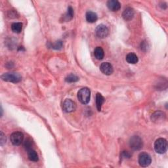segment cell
<instances>
[{"mask_svg": "<svg viewBox=\"0 0 168 168\" xmlns=\"http://www.w3.org/2000/svg\"><path fill=\"white\" fill-rule=\"evenodd\" d=\"M154 150L158 154H162L166 152L167 149V141L164 138H159L154 142Z\"/></svg>", "mask_w": 168, "mask_h": 168, "instance_id": "cell-1", "label": "cell"}, {"mask_svg": "<svg viewBox=\"0 0 168 168\" xmlns=\"http://www.w3.org/2000/svg\"><path fill=\"white\" fill-rule=\"evenodd\" d=\"M91 97V91L90 89L84 87L81 89L77 93V99L83 105H87L89 102Z\"/></svg>", "mask_w": 168, "mask_h": 168, "instance_id": "cell-2", "label": "cell"}, {"mask_svg": "<svg viewBox=\"0 0 168 168\" xmlns=\"http://www.w3.org/2000/svg\"><path fill=\"white\" fill-rule=\"evenodd\" d=\"M1 77L3 80L11 83H18L22 80L21 76L18 73L14 72L5 73L1 76Z\"/></svg>", "mask_w": 168, "mask_h": 168, "instance_id": "cell-3", "label": "cell"}, {"mask_svg": "<svg viewBox=\"0 0 168 168\" xmlns=\"http://www.w3.org/2000/svg\"><path fill=\"white\" fill-rule=\"evenodd\" d=\"M130 146L131 149L134 151H139L143 146V142L139 136H133L130 140Z\"/></svg>", "mask_w": 168, "mask_h": 168, "instance_id": "cell-4", "label": "cell"}, {"mask_svg": "<svg viewBox=\"0 0 168 168\" xmlns=\"http://www.w3.org/2000/svg\"><path fill=\"white\" fill-rule=\"evenodd\" d=\"M152 162V158L146 152H142L139 156V164L141 167H148Z\"/></svg>", "mask_w": 168, "mask_h": 168, "instance_id": "cell-5", "label": "cell"}, {"mask_svg": "<svg viewBox=\"0 0 168 168\" xmlns=\"http://www.w3.org/2000/svg\"><path fill=\"white\" fill-rule=\"evenodd\" d=\"M10 140L11 143L15 146H18L21 145L24 140V135L22 133L16 131L11 135Z\"/></svg>", "mask_w": 168, "mask_h": 168, "instance_id": "cell-6", "label": "cell"}, {"mask_svg": "<svg viewBox=\"0 0 168 168\" xmlns=\"http://www.w3.org/2000/svg\"><path fill=\"white\" fill-rule=\"evenodd\" d=\"M95 34L99 38L103 39L108 36L109 34V30L106 26L104 24H100L97 26V27L95 29Z\"/></svg>", "mask_w": 168, "mask_h": 168, "instance_id": "cell-7", "label": "cell"}, {"mask_svg": "<svg viewBox=\"0 0 168 168\" xmlns=\"http://www.w3.org/2000/svg\"><path fill=\"white\" fill-rule=\"evenodd\" d=\"M76 103L71 99H66L63 102L62 104V110L67 112L70 113L76 111Z\"/></svg>", "mask_w": 168, "mask_h": 168, "instance_id": "cell-8", "label": "cell"}, {"mask_svg": "<svg viewBox=\"0 0 168 168\" xmlns=\"http://www.w3.org/2000/svg\"><path fill=\"white\" fill-rule=\"evenodd\" d=\"M100 70L101 71L102 73H103L106 76L111 75L114 72L112 65L111 63L107 62H102L101 64Z\"/></svg>", "mask_w": 168, "mask_h": 168, "instance_id": "cell-9", "label": "cell"}, {"mask_svg": "<svg viewBox=\"0 0 168 168\" xmlns=\"http://www.w3.org/2000/svg\"><path fill=\"white\" fill-rule=\"evenodd\" d=\"M166 118V115L164 112L161 111H156L155 112L151 117V120L153 122L155 123H161L164 121Z\"/></svg>", "mask_w": 168, "mask_h": 168, "instance_id": "cell-10", "label": "cell"}, {"mask_svg": "<svg viewBox=\"0 0 168 168\" xmlns=\"http://www.w3.org/2000/svg\"><path fill=\"white\" fill-rule=\"evenodd\" d=\"M135 15V11L131 7H127L123 12L122 17L126 21H130L133 18Z\"/></svg>", "mask_w": 168, "mask_h": 168, "instance_id": "cell-11", "label": "cell"}, {"mask_svg": "<svg viewBox=\"0 0 168 168\" xmlns=\"http://www.w3.org/2000/svg\"><path fill=\"white\" fill-rule=\"evenodd\" d=\"M107 7L112 11H118L121 8V5L117 0H109L107 2Z\"/></svg>", "mask_w": 168, "mask_h": 168, "instance_id": "cell-12", "label": "cell"}, {"mask_svg": "<svg viewBox=\"0 0 168 168\" xmlns=\"http://www.w3.org/2000/svg\"><path fill=\"white\" fill-rule=\"evenodd\" d=\"M86 20L88 22L94 23L96 21H97L98 16L95 12L89 11L87 12V13L86 15Z\"/></svg>", "mask_w": 168, "mask_h": 168, "instance_id": "cell-13", "label": "cell"}, {"mask_svg": "<svg viewBox=\"0 0 168 168\" xmlns=\"http://www.w3.org/2000/svg\"><path fill=\"white\" fill-rule=\"evenodd\" d=\"M105 102V98L101 93H96V105L98 111H101L103 103Z\"/></svg>", "mask_w": 168, "mask_h": 168, "instance_id": "cell-14", "label": "cell"}, {"mask_svg": "<svg viewBox=\"0 0 168 168\" xmlns=\"http://www.w3.org/2000/svg\"><path fill=\"white\" fill-rule=\"evenodd\" d=\"M94 55L97 60H102L105 56L104 50L101 47H96L94 51Z\"/></svg>", "mask_w": 168, "mask_h": 168, "instance_id": "cell-15", "label": "cell"}, {"mask_svg": "<svg viewBox=\"0 0 168 168\" xmlns=\"http://www.w3.org/2000/svg\"><path fill=\"white\" fill-rule=\"evenodd\" d=\"M138 61H139L138 57L137 56V55H135L133 53H129L126 56V61L130 64H136L137 63Z\"/></svg>", "mask_w": 168, "mask_h": 168, "instance_id": "cell-16", "label": "cell"}, {"mask_svg": "<svg viewBox=\"0 0 168 168\" xmlns=\"http://www.w3.org/2000/svg\"><path fill=\"white\" fill-rule=\"evenodd\" d=\"M28 156L30 161L36 162V161L39 160V157L37 152H36V151L32 149V148H30V149L28 150Z\"/></svg>", "mask_w": 168, "mask_h": 168, "instance_id": "cell-17", "label": "cell"}, {"mask_svg": "<svg viewBox=\"0 0 168 168\" xmlns=\"http://www.w3.org/2000/svg\"><path fill=\"white\" fill-rule=\"evenodd\" d=\"M22 29V23L21 22H15L11 25L12 31L17 34H20Z\"/></svg>", "mask_w": 168, "mask_h": 168, "instance_id": "cell-18", "label": "cell"}, {"mask_svg": "<svg viewBox=\"0 0 168 168\" xmlns=\"http://www.w3.org/2000/svg\"><path fill=\"white\" fill-rule=\"evenodd\" d=\"M78 80H79V77L73 74L68 75L65 78V81L68 83H74Z\"/></svg>", "mask_w": 168, "mask_h": 168, "instance_id": "cell-19", "label": "cell"}, {"mask_svg": "<svg viewBox=\"0 0 168 168\" xmlns=\"http://www.w3.org/2000/svg\"><path fill=\"white\" fill-rule=\"evenodd\" d=\"M74 17V9H72V7H68V10H67V12L66 14V18L67 21H70L72 20V18Z\"/></svg>", "mask_w": 168, "mask_h": 168, "instance_id": "cell-20", "label": "cell"}, {"mask_svg": "<svg viewBox=\"0 0 168 168\" xmlns=\"http://www.w3.org/2000/svg\"><path fill=\"white\" fill-rule=\"evenodd\" d=\"M62 46H63V44H62V41L59 40V41H57L56 42H55V43L51 44L50 47L54 49L59 50V49H61L62 48Z\"/></svg>", "mask_w": 168, "mask_h": 168, "instance_id": "cell-21", "label": "cell"}, {"mask_svg": "<svg viewBox=\"0 0 168 168\" xmlns=\"http://www.w3.org/2000/svg\"><path fill=\"white\" fill-rule=\"evenodd\" d=\"M24 147L26 148V149H27V151L32 148V141L30 139H27L25 141Z\"/></svg>", "mask_w": 168, "mask_h": 168, "instance_id": "cell-22", "label": "cell"}, {"mask_svg": "<svg viewBox=\"0 0 168 168\" xmlns=\"http://www.w3.org/2000/svg\"><path fill=\"white\" fill-rule=\"evenodd\" d=\"M0 143H1V146H3L5 143H6V137L5 135H4V133L2 131L1 134H0Z\"/></svg>", "mask_w": 168, "mask_h": 168, "instance_id": "cell-23", "label": "cell"}, {"mask_svg": "<svg viewBox=\"0 0 168 168\" xmlns=\"http://www.w3.org/2000/svg\"><path fill=\"white\" fill-rule=\"evenodd\" d=\"M121 154H122V156H124V158H130L131 156V155L130 154H129V152H126V151H124V152H122Z\"/></svg>", "mask_w": 168, "mask_h": 168, "instance_id": "cell-24", "label": "cell"}]
</instances>
